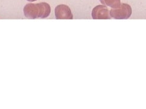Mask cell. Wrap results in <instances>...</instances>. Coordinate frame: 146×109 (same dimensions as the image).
I'll return each instance as SVG.
<instances>
[{
  "instance_id": "cell-6",
  "label": "cell",
  "mask_w": 146,
  "mask_h": 109,
  "mask_svg": "<svg viewBox=\"0 0 146 109\" xmlns=\"http://www.w3.org/2000/svg\"><path fill=\"white\" fill-rule=\"evenodd\" d=\"M27 1H28L29 2H35L36 1H37V0H27Z\"/></svg>"
},
{
  "instance_id": "cell-2",
  "label": "cell",
  "mask_w": 146,
  "mask_h": 109,
  "mask_svg": "<svg viewBox=\"0 0 146 109\" xmlns=\"http://www.w3.org/2000/svg\"><path fill=\"white\" fill-rule=\"evenodd\" d=\"M132 12V8L130 5L121 3L118 7L110 10V15L112 18L116 19H127L130 17Z\"/></svg>"
},
{
  "instance_id": "cell-5",
  "label": "cell",
  "mask_w": 146,
  "mask_h": 109,
  "mask_svg": "<svg viewBox=\"0 0 146 109\" xmlns=\"http://www.w3.org/2000/svg\"><path fill=\"white\" fill-rule=\"evenodd\" d=\"M101 3L112 8L118 7L121 4L120 0H100Z\"/></svg>"
},
{
  "instance_id": "cell-1",
  "label": "cell",
  "mask_w": 146,
  "mask_h": 109,
  "mask_svg": "<svg viewBox=\"0 0 146 109\" xmlns=\"http://www.w3.org/2000/svg\"><path fill=\"white\" fill-rule=\"evenodd\" d=\"M23 12L25 18L28 19H44L49 16L51 13V7L46 3H29L24 6Z\"/></svg>"
},
{
  "instance_id": "cell-4",
  "label": "cell",
  "mask_w": 146,
  "mask_h": 109,
  "mask_svg": "<svg viewBox=\"0 0 146 109\" xmlns=\"http://www.w3.org/2000/svg\"><path fill=\"white\" fill-rule=\"evenodd\" d=\"M55 17L57 19H72L73 15L70 8L65 4L58 5L55 8Z\"/></svg>"
},
{
  "instance_id": "cell-3",
  "label": "cell",
  "mask_w": 146,
  "mask_h": 109,
  "mask_svg": "<svg viewBox=\"0 0 146 109\" xmlns=\"http://www.w3.org/2000/svg\"><path fill=\"white\" fill-rule=\"evenodd\" d=\"M92 18L94 19H110L111 16L110 12L106 6L104 5H98L93 8Z\"/></svg>"
}]
</instances>
